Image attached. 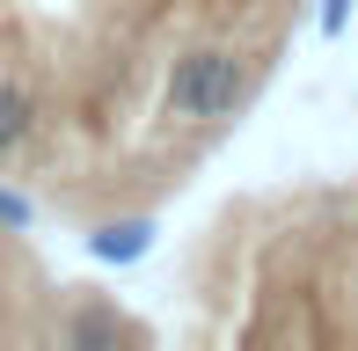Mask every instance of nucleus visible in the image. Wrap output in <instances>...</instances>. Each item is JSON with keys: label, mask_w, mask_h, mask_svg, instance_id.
Masks as SVG:
<instances>
[{"label": "nucleus", "mask_w": 358, "mask_h": 351, "mask_svg": "<svg viewBox=\"0 0 358 351\" xmlns=\"http://www.w3.org/2000/svg\"><path fill=\"white\" fill-rule=\"evenodd\" d=\"M256 88H264V73H256V59H241L234 44H190V52L169 59L161 103L183 124H234L241 110L256 103Z\"/></svg>", "instance_id": "nucleus-1"}, {"label": "nucleus", "mask_w": 358, "mask_h": 351, "mask_svg": "<svg viewBox=\"0 0 358 351\" xmlns=\"http://www.w3.org/2000/svg\"><path fill=\"white\" fill-rule=\"evenodd\" d=\"M117 337H146L139 322H124L117 308H103V300H73V315L59 322V344L73 351H95V344H117Z\"/></svg>", "instance_id": "nucleus-2"}, {"label": "nucleus", "mask_w": 358, "mask_h": 351, "mask_svg": "<svg viewBox=\"0 0 358 351\" xmlns=\"http://www.w3.org/2000/svg\"><path fill=\"white\" fill-rule=\"evenodd\" d=\"M146 249H154V220H103V227L88 234V257L95 264H139Z\"/></svg>", "instance_id": "nucleus-3"}, {"label": "nucleus", "mask_w": 358, "mask_h": 351, "mask_svg": "<svg viewBox=\"0 0 358 351\" xmlns=\"http://www.w3.org/2000/svg\"><path fill=\"white\" fill-rule=\"evenodd\" d=\"M29 132H37V103H29L22 81H8V73H0V162H15Z\"/></svg>", "instance_id": "nucleus-4"}, {"label": "nucleus", "mask_w": 358, "mask_h": 351, "mask_svg": "<svg viewBox=\"0 0 358 351\" xmlns=\"http://www.w3.org/2000/svg\"><path fill=\"white\" fill-rule=\"evenodd\" d=\"M29 220H37V205H29V198H15V190H0V227H8V234H22Z\"/></svg>", "instance_id": "nucleus-5"}, {"label": "nucleus", "mask_w": 358, "mask_h": 351, "mask_svg": "<svg viewBox=\"0 0 358 351\" xmlns=\"http://www.w3.org/2000/svg\"><path fill=\"white\" fill-rule=\"evenodd\" d=\"M315 29H322V37H344V29H351V0H322Z\"/></svg>", "instance_id": "nucleus-6"}]
</instances>
